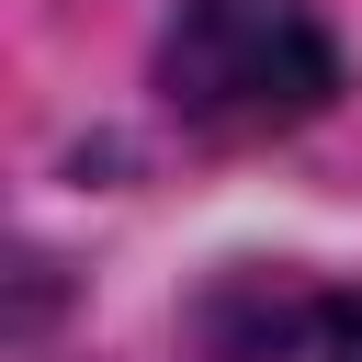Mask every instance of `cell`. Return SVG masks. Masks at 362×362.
I'll list each match as a JSON object with an SVG mask.
<instances>
[{"label":"cell","mask_w":362,"mask_h":362,"mask_svg":"<svg viewBox=\"0 0 362 362\" xmlns=\"http://www.w3.org/2000/svg\"><path fill=\"white\" fill-rule=\"evenodd\" d=\"M328 90H339V45L305 0H181L158 34V102L215 147L283 136L328 113Z\"/></svg>","instance_id":"6da1fadb"},{"label":"cell","mask_w":362,"mask_h":362,"mask_svg":"<svg viewBox=\"0 0 362 362\" xmlns=\"http://www.w3.org/2000/svg\"><path fill=\"white\" fill-rule=\"evenodd\" d=\"M181 351L192 362H362V294L317 283V272L238 260V272H215L192 294Z\"/></svg>","instance_id":"7a4b0ae2"}]
</instances>
